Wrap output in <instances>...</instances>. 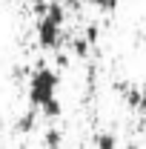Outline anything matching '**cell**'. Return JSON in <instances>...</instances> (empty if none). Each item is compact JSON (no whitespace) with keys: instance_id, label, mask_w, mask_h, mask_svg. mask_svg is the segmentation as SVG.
<instances>
[{"instance_id":"cell-1","label":"cell","mask_w":146,"mask_h":149,"mask_svg":"<svg viewBox=\"0 0 146 149\" xmlns=\"http://www.w3.org/2000/svg\"><path fill=\"white\" fill-rule=\"evenodd\" d=\"M52 97H57V74L49 66L37 63L32 77H29V106L32 109H43Z\"/></svg>"},{"instance_id":"cell-2","label":"cell","mask_w":146,"mask_h":149,"mask_svg":"<svg viewBox=\"0 0 146 149\" xmlns=\"http://www.w3.org/2000/svg\"><path fill=\"white\" fill-rule=\"evenodd\" d=\"M63 20H66V12H63V6H60V3H52V6H49V12L37 20V43H40L43 49H57Z\"/></svg>"},{"instance_id":"cell-3","label":"cell","mask_w":146,"mask_h":149,"mask_svg":"<svg viewBox=\"0 0 146 149\" xmlns=\"http://www.w3.org/2000/svg\"><path fill=\"white\" fill-rule=\"evenodd\" d=\"M95 146L97 149H117V141H115V135H109V132H97L95 135Z\"/></svg>"},{"instance_id":"cell-4","label":"cell","mask_w":146,"mask_h":149,"mask_svg":"<svg viewBox=\"0 0 146 149\" xmlns=\"http://www.w3.org/2000/svg\"><path fill=\"white\" fill-rule=\"evenodd\" d=\"M35 118H37V109H29V112L17 120V132H23V135H26V132H32V129H35Z\"/></svg>"},{"instance_id":"cell-5","label":"cell","mask_w":146,"mask_h":149,"mask_svg":"<svg viewBox=\"0 0 146 149\" xmlns=\"http://www.w3.org/2000/svg\"><path fill=\"white\" fill-rule=\"evenodd\" d=\"M40 112H43L46 118H60V115H63V103H60L57 97H52V100H49V103H46Z\"/></svg>"},{"instance_id":"cell-6","label":"cell","mask_w":146,"mask_h":149,"mask_svg":"<svg viewBox=\"0 0 146 149\" xmlns=\"http://www.w3.org/2000/svg\"><path fill=\"white\" fill-rule=\"evenodd\" d=\"M46 149H60V141H63V132L60 129H46Z\"/></svg>"},{"instance_id":"cell-7","label":"cell","mask_w":146,"mask_h":149,"mask_svg":"<svg viewBox=\"0 0 146 149\" xmlns=\"http://www.w3.org/2000/svg\"><path fill=\"white\" fill-rule=\"evenodd\" d=\"M92 6H97L100 12H115L117 9V0H89Z\"/></svg>"},{"instance_id":"cell-8","label":"cell","mask_w":146,"mask_h":149,"mask_svg":"<svg viewBox=\"0 0 146 149\" xmlns=\"http://www.w3.org/2000/svg\"><path fill=\"white\" fill-rule=\"evenodd\" d=\"M74 55H77V57L89 55V40H86V37H83V40H74Z\"/></svg>"},{"instance_id":"cell-9","label":"cell","mask_w":146,"mask_h":149,"mask_svg":"<svg viewBox=\"0 0 146 149\" xmlns=\"http://www.w3.org/2000/svg\"><path fill=\"white\" fill-rule=\"evenodd\" d=\"M138 109H140V112L146 115V83L140 86V106H138Z\"/></svg>"},{"instance_id":"cell-10","label":"cell","mask_w":146,"mask_h":149,"mask_svg":"<svg viewBox=\"0 0 146 149\" xmlns=\"http://www.w3.org/2000/svg\"><path fill=\"white\" fill-rule=\"evenodd\" d=\"M86 40H89V43H95V40H97V29H95V26H89V32H86Z\"/></svg>"},{"instance_id":"cell-11","label":"cell","mask_w":146,"mask_h":149,"mask_svg":"<svg viewBox=\"0 0 146 149\" xmlns=\"http://www.w3.org/2000/svg\"><path fill=\"white\" fill-rule=\"evenodd\" d=\"M126 149H140V146H138V143H129V146Z\"/></svg>"},{"instance_id":"cell-12","label":"cell","mask_w":146,"mask_h":149,"mask_svg":"<svg viewBox=\"0 0 146 149\" xmlns=\"http://www.w3.org/2000/svg\"><path fill=\"white\" fill-rule=\"evenodd\" d=\"M0 129H3V120H0Z\"/></svg>"}]
</instances>
